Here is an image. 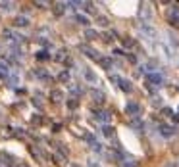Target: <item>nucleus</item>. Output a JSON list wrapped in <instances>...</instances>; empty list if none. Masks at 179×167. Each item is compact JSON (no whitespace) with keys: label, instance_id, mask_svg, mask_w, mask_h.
<instances>
[{"label":"nucleus","instance_id":"nucleus-18","mask_svg":"<svg viewBox=\"0 0 179 167\" xmlns=\"http://www.w3.org/2000/svg\"><path fill=\"white\" fill-rule=\"evenodd\" d=\"M96 23L100 25V27H108V25H110V19L104 17V15H98V17H96Z\"/></svg>","mask_w":179,"mask_h":167},{"label":"nucleus","instance_id":"nucleus-11","mask_svg":"<svg viewBox=\"0 0 179 167\" xmlns=\"http://www.w3.org/2000/svg\"><path fill=\"white\" fill-rule=\"evenodd\" d=\"M14 25H15V27H27V25H29V17H25V15H18V17L14 19Z\"/></svg>","mask_w":179,"mask_h":167},{"label":"nucleus","instance_id":"nucleus-23","mask_svg":"<svg viewBox=\"0 0 179 167\" xmlns=\"http://www.w3.org/2000/svg\"><path fill=\"white\" fill-rule=\"evenodd\" d=\"M77 106H79V100H77V98H71V100L67 102V108H70V109H75Z\"/></svg>","mask_w":179,"mask_h":167},{"label":"nucleus","instance_id":"nucleus-36","mask_svg":"<svg viewBox=\"0 0 179 167\" xmlns=\"http://www.w3.org/2000/svg\"><path fill=\"white\" fill-rule=\"evenodd\" d=\"M127 60L131 61V64H137V58H135V56H133V54H127Z\"/></svg>","mask_w":179,"mask_h":167},{"label":"nucleus","instance_id":"nucleus-26","mask_svg":"<svg viewBox=\"0 0 179 167\" xmlns=\"http://www.w3.org/2000/svg\"><path fill=\"white\" fill-rule=\"evenodd\" d=\"M60 81H62V83H67V81H70V71H62V73H60Z\"/></svg>","mask_w":179,"mask_h":167},{"label":"nucleus","instance_id":"nucleus-30","mask_svg":"<svg viewBox=\"0 0 179 167\" xmlns=\"http://www.w3.org/2000/svg\"><path fill=\"white\" fill-rule=\"evenodd\" d=\"M170 21H171L173 27H177V29H179V15H173V17H170Z\"/></svg>","mask_w":179,"mask_h":167},{"label":"nucleus","instance_id":"nucleus-3","mask_svg":"<svg viewBox=\"0 0 179 167\" xmlns=\"http://www.w3.org/2000/svg\"><path fill=\"white\" fill-rule=\"evenodd\" d=\"M158 129H160V134H162V137H166V138H171L173 134L177 133V127H173V125H166V123H162Z\"/></svg>","mask_w":179,"mask_h":167},{"label":"nucleus","instance_id":"nucleus-37","mask_svg":"<svg viewBox=\"0 0 179 167\" xmlns=\"http://www.w3.org/2000/svg\"><path fill=\"white\" fill-rule=\"evenodd\" d=\"M33 106H35V108H41V102H39V98H33Z\"/></svg>","mask_w":179,"mask_h":167},{"label":"nucleus","instance_id":"nucleus-9","mask_svg":"<svg viewBox=\"0 0 179 167\" xmlns=\"http://www.w3.org/2000/svg\"><path fill=\"white\" fill-rule=\"evenodd\" d=\"M118 85H119V88H122L123 92H131V90H133V85H131V81L123 79V77H119V79H118Z\"/></svg>","mask_w":179,"mask_h":167},{"label":"nucleus","instance_id":"nucleus-28","mask_svg":"<svg viewBox=\"0 0 179 167\" xmlns=\"http://www.w3.org/2000/svg\"><path fill=\"white\" fill-rule=\"evenodd\" d=\"M112 36H114V33H104L102 35V40H104V43H112V40H114Z\"/></svg>","mask_w":179,"mask_h":167},{"label":"nucleus","instance_id":"nucleus-6","mask_svg":"<svg viewBox=\"0 0 179 167\" xmlns=\"http://www.w3.org/2000/svg\"><path fill=\"white\" fill-rule=\"evenodd\" d=\"M139 112H141V106L137 102H127V106H125V113L127 115H139Z\"/></svg>","mask_w":179,"mask_h":167},{"label":"nucleus","instance_id":"nucleus-34","mask_svg":"<svg viewBox=\"0 0 179 167\" xmlns=\"http://www.w3.org/2000/svg\"><path fill=\"white\" fill-rule=\"evenodd\" d=\"M162 113L168 115V117H173V109H170V108H164V109H162Z\"/></svg>","mask_w":179,"mask_h":167},{"label":"nucleus","instance_id":"nucleus-7","mask_svg":"<svg viewBox=\"0 0 179 167\" xmlns=\"http://www.w3.org/2000/svg\"><path fill=\"white\" fill-rule=\"evenodd\" d=\"M91 98L94 100V104H98V106H100V104H104V100H106V94H104L102 90L93 88V90H91Z\"/></svg>","mask_w":179,"mask_h":167},{"label":"nucleus","instance_id":"nucleus-17","mask_svg":"<svg viewBox=\"0 0 179 167\" xmlns=\"http://www.w3.org/2000/svg\"><path fill=\"white\" fill-rule=\"evenodd\" d=\"M98 64H100L104 69H110V67H112V58H100V60H98Z\"/></svg>","mask_w":179,"mask_h":167},{"label":"nucleus","instance_id":"nucleus-19","mask_svg":"<svg viewBox=\"0 0 179 167\" xmlns=\"http://www.w3.org/2000/svg\"><path fill=\"white\" fill-rule=\"evenodd\" d=\"M91 148H93L96 154H100V152H102V144L98 142V140H93V142H91Z\"/></svg>","mask_w":179,"mask_h":167},{"label":"nucleus","instance_id":"nucleus-32","mask_svg":"<svg viewBox=\"0 0 179 167\" xmlns=\"http://www.w3.org/2000/svg\"><path fill=\"white\" fill-rule=\"evenodd\" d=\"M66 4H56V14H64Z\"/></svg>","mask_w":179,"mask_h":167},{"label":"nucleus","instance_id":"nucleus-25","mask_svg":"<svg viewBox=\"0 0 179 167\" xmlns=\"http://www.w3.org/2000/svg\"><path fill=\"white\" fill-rule=\"evenodd\" d=\"M122 167H137V161H133V159H125V161H122Z\"/></svg>","mask_w":179,"mask_h":167},{"label":"nucleus","instance_id":"nucleus-5","mask_svg":"<svg viewBox=\"0 0 179 167\" xmlns=\"http://www.w3.org/2000/svg\"><path fill=\"white\" fill-rule=\"evenodd\" d=\"M162 83H164V77H162L160 73H156V71L148 73V85H156V87H162Z\"/></svg>","mask_w":179,"mask_h":167},{"label":"nucleus","instance_id":"nucleus-15","mask_svg":"<svg viewBox=\"0 0 179 167\" xmlns=\"http://www.w3.org/2000/svg\"><path fill=\"white\" fill-rule=\"evenodd\" d=\"M102 134H104V137H106V138H112L114 137V127H110V125H104V127H102Z\"/></svg>","mask_w":179,"mask_h":167},{"label":"nucleus","instance_id":"nucleus-31","mask_svg":"<svg viewBox=\"0 0 179 167\" xmlns=\"http://www.w3.org/2000/svg\"><path fill=\"white\" fill-rule=\"evenodd\" d=\"M70 90H71V94H81V92H83V88H81V87H71Z\"/></svg>","mask_w":179,"mask_h":167},{"label":"nucleus","instance_id":"nucleus-21","mask_svg":"<svg viewBox=\"0 0 179 167\" xmlns=\"http://www.w3.org/2000/svg\"><path fill=\"white\" fill-rule=\"evenodd\" d=\"M12 8H14L12 2H0V10H4V12H10Z\"/></svg>","mask_w":179,"mask_h":167},{"label":"nucleus","instance_id":"nucleus-35","mask_svg":"<svg viewBox=\"0 0 179 167\" xmlns=\"http://www.w3.org/2000/svg\"><path fill=\"white\" fill-rule=\"evenodd\" d=\"M114 54H116V56H125V52H123L122 48H114Z\"/></svg>","mask_w":179,"mask_h":167},{"label":"nucleus","instance_id":"nucleus-39","mask_svg":"<svg viewBox=\"0 0 179 167\" xmlns=\"http://www.w3.org/2000/svg\"><path fill=\"white\" fill-rule=\"evenodd\" d=\"M168 167H175V165H168Z\"/></svg>","mask_w":179,"mask_h":167},{"label":"nucleus","instance_id":"nucleus-24","mask_svg":"<svg viewBox=\"0 0 179 167\" xmlns=\"http://www.w3.org/2000/svg\"><path fill=\"white\" fill-rule=\"evenodd\" d=\"M131 127H133V129H143L145 125H143V121H141V119H135V121H131Z\"/></svg>","mask_w":179,"mask_h":167},{"label":"nucleus","instance_id":"nucleus-29","mask_svg":"<svg viewBox=\"0 0 179 167\" xmlns=\"http://www.w3.org/2000/svg\"><path fill=\"white\" fill-rule=\"evenodd\" d=\"M133 44H135V40H133V39H129V36H125V39H123V46H127V48H131Z\"/></svg>","mask_w":179,"mask_h":167},{"label":"nucleus","instance_id":"nucleus-8","mask_svg":"<svg viewBox=\"0 0 179 167\" xmlns=\"http://www.w3.org/2000/svg\"><path fill=\"white\" fill-rule=\"evenodd\" d=\"M141 31H143V35H146L148 39H154L156 36V29L148 23H141Z\"/></svg>","mask_w":179,"mask_h":167},{"label":"nucleus","instance_id":"nucleus-20","mask_svg":"<svg viewBox=\"0 0 179 167\" xmlns=\"http://www.w3.org/2000/svg\"><path fill=\"white\" fill-rule=\"evenodd\" d=\"M50 58V56H48V52H46V50H39V52H37V60H48Z\"/></svg>","mask_w":179,"mask_h":167},{"label":"nucleus","instance_id":"nucleus-12","mask_svg":"<svg viewBox=\"0 0 179 167\" xmlns=\"http://www.w3.org/2000/svg\"><path fill=\"white\" fill-rule=\"evenodd\" d=\"M10 75V67L8 64L4 60H0V79H4V77H8Z\"/></svg>","mask_w":179,"mask_h":167},{"label":"nucleus","instance_id":"nucleus-13","mask_svg":"<svg viewBox=\"0 0 179 167\" xmlns=\"http://www.w3.org/2000/svg\"><path fill=\"white\" fill-rule=\"evenodd\" d=\"M50 98H52V102H62V98H64V94H62V90H58V88H54V90L50 92Z\"/></svg>","mask_w":179,"mask_h":167},{"label":"nucleus","instance_id":"nucleus-38","mask_svg":"<svg viewBox=\"0 0 179 167\" xmlns=\"http://www.w3.org/2000/svg\"><path fill=\"white\" fill-rule=\"evenodd\" d=\"M89 167H100V165H98L94 159H91V161H89Z\"/></svg>","mask_w":179,"mask_h":167},{"label":"nucleus","instance_id":"nucleus-4","mask_svg":"<svg viewBox=\"0 0 179 167\" xmlns=\"http://www.w3.org/2000/svg\"><path fill=\"white\" fill-rule=\"evenodd\" d=\"M139 15H141V19H143V23H148V21H150V17H152V12H150V8L146 6V4H141Z\"/></svg>","mask_w":179,"mask_h":167},{"label":"nucleus","instance_id":"nucleus-16","mask_svg":"<svg viewBox=\"0 0 179 167\" xmlns=\"http://www.w3.org/2000/svg\"><path fill=\"white\" fill-rule=\"evenodd\" d=\"M85 39L87 40H94V39H98V33L94 29H85Z\"/></svg>","mask_w":179,"mask_h":167},{"label":"nucleus","instance_id":"nucleus-33","mask_svg":"<svg viewBox=\"0 0 179 167\" xmlns=\"http://www.w3.org/2000/svg\"><path fill=\"white\" fill-rule=\"evenodd\" d=\"M152 106H162V98L154 96V98H152Z\"/></svg>","mask_w":179,"mask_h":167},{"label":"nucleus","instance_id":"nucleus-22","mask_svg":"<svg viewBox=\"0 0 179 167\" xmlns=\"http://www.w3.org/2000/svg\"><path fill=\"white\" fill-rule=\"evenodd\" d=\"M75 19H77V21L81 23V25H89V19L85 17V15H81V14H77V15H75Z\"/></svg>","mask_w":179,"mask_h":167},{"label":"nucleus","instance_id":"nucleus-27","mask_svg":"<svg viewBox=\"0 0 179 167\" xmlns=\"http://www.w3.org/2000/svg\"><path fill=\"white\" fill-rule=\"evenodd\" d=\"M10 83H12V87H15L19 83V75L18 73H14V75H10Z\"/></svg>","mask_w":179,"mask_h":167},{"label":"nucleus","instance_id":"nucleus-2","mask_svg":"<svg viewBox=\"0 0 179 167\" xmlns=\"http://www.w3.org/2000/svg\"><path fill=\"white\" fill-rule=\"evenodd\" d=\"M79 50L83 52V54L87 56V58H91V60H100V56H98V50H94L93 46H87V44H81L79 46Z\"/></svg>","mask_w":179,"mask_h":167},{"label":"nucleus","instance_id":"nucleus-14","mask_svg":"<svg viewBox=\"0 0 179 167\" xmlns=\"http://www.w3.org/2000/svg\"><path fill=\"white\" fill-rule=\"evenodd\" d=\"M85 79L89 83H98V77H96V73L91 71V69H85Z\"/></svg>","mask_w":179,"mask_h":167},{"label":"nucleus","instance_id":"nucleus-10","mask_svg":"<svg viewBox=\"0 0 179 167\" xmlns=\"http://www.w3.org/2000/svg\"><path fill=\"white\" fill-rule=\"evenodd\" d=\"M12 165H14L12 156H8V154H0V167H12Z\"/></svg>","mask_w":179,"mask_h":167},{"label":"nucleus","instance_id":"nucleus-1","mask_svg":"<svg viewBox=\"0 0 179 167\" xmlns=\"http://www.w3.org/2000/svg\"><path fill=\"white\" fill-rule=\"evenodd\" d=\"M93 117L98 119V121H102V123H110V119H112V113L106 112V109H94V112H93Z\"/></svg>","mask_w":179,"mask_h":167}]
</instances>
